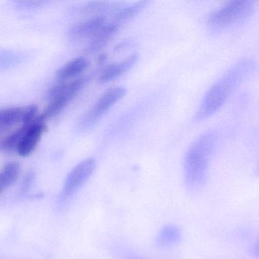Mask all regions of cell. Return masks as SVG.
<instances>
[{
    "label": "cell",
    "instance_id": "cell-1",
    "mask_svg": "<svg viewBox=\"0 0 259 259\" xmlns=\"http://www.w3.org/2000/svg\"><path fill=\"white\" fill-rule=\"evenodd\" d=\"M252 69L249 60H241L226 72L207 91L195 114L197 120H203L214 114L228 99L233 90L242 82Z\"/></svg>",
    "mask_w": 259,
    "mask_h": 259
},
{
    "label": "cell",
    "instance_id": "cell-2",
    "mask_svg": "<svg viewBox=\"0 0 259 259\" xmlns=\"http://www.w3.org/2000/svg\"><path fill=\"white\" fill-rule=\"evenodd\" d=\"M217 142L216 133L209 132L195 141L188 150L184 161L185 181L190 189H197L205 183L209 160Z\"/></svg>",
    "mask_w": 259,
    "mask_h": 259
},
{
    "label": "cell",
    "instance_id": "cell-3",
    "mask_svg": "<svg viewBox=\"0 0 259 259\" xmlns=\"http://www.w3.org/2000/svg\"><path fill=\"white\" fill-rule=\"evenodd\" d=\"M255 3L249 0H236L229 3L212 13L207 19L209 31L220 34L246 22L254 12Z\"/></svg>",
    "mask_w": 259,
    "mask_h": 259
},
{
    "label": "cell",
    "instance_id": "cell-4",
    "mask_svg": "<svg viewBox=\"0 0 259 259\" xmlns=\"http://www.w3.org/2000/svg\"><path fill=\"white\" fill-rule=\"evenodd\" d=\"M87 78H80L69 82L61 81L53 86L48 95L51 101L39 118L46 122L48 119L58 116L70 101L82 90L88 82Z\"/></svg>",
    "mask_w": 259,
    "mask_h": 259
},
{
    "label": "cell",
    "instance_id": "cell-5",
    "mask_svg": "<svg viewBox=\"0 0 259 259\" xmlns=\"http://www.w3.org/2000/svg\"><path fill=\"white\" fill-rule=\"evenodd\" d=\"M126 94V89L122 87L113 88L104 92L91 110L80 122V128L88 130L96 125L103 116L122 99Z\"/></svg>",
    "mask_w": 259,
    "mask_h": 259
},
{
    "label": "cell",
    "instance_id": "cell-6",
    "mask_svg": "<svg viewBox=\"0 0 259 259\" xmlns=\"http://www.w3.org/2000/svg\"><path fill=\"white\" fill-rule=\"evenodd\" d=\"M96 166L95 159L88 158L72 168L65 179L62 190L63 196L68 198L75 195L89 181L95 172Z\"/></svg>",
    "mask_w": 259,
    "mask_h": 259
},
{
    "label": "cell",
    "instance_id": "cell-7",
    "mask_svg": "<svg viewBox=\"0 0 259 259\" xmlns=\"http://www.w3.org/2000/svg\"><path fill=\"white\" fill-rule=\"evenodd\" d=\"M38 107L32 105L0 110V132L19 123L27 124L36 119Z\"/></svg>",
    "mask_w": 259,
    "mask_h": 259
},
{
    "label": "cell",
    "instance_id": "cell-8",
    "mask_svg": "<svg viewBox=\"0 0 259 259\" xmlns=\"http://www.w3.org/2000/svg\"><path fill=\"white\" fill-rule=\"evenodd\" d=\"M47 128L46 122L37 116L28 123V128L16 151L21 157H28L37 148Z\"/></svg>",
    "mask_w": 259,
    "mask_h": 259
},
{
    "label": "cell",
    "instance_id": "cell-9",
    "mask_svg": "<svg viewBox=\"0 0 259 259\" xmlns=\"http://www.w3.org/2000/svg\"><path fill=\"white\" fill-rule=\"evenodd\" d=\"M105 20L104 16H98L88 20L78 22L69 29V35L74 39L92 37L105 25Z\"/></svg>",
    "mask_w": 259,
    "mask_h": 259
},
{
    "label": "cell",
    "instance_id": "cell-10",
    "mask_svg": "<svg viewBox=\"0 0 259 259\" xmlns=\"http://www.w3.org/2000/svg\"><path fill=\"white\" fill-rule=\"evenodd\" d=\"M119 28V27L113 22L104 25L91 37V40L86 47L85 52L88 54H95L101 51L113 38Z\"/></svg>",
    "mask_w": 259,
    "mask_h": 259
},
{
    "label": "cell",
    "instance_id": "cell-11",
    "mask_svg": "<svg viewBox=\"0 0 259 259\" xmlns=\"http://www.w3.org/2000/svg\"><path fill=\"white\" fill-rule=\"evenodd\" d=\"M139 54H134L121 63L110 65L104 69L99 77L101 83H107L116 79L118 77L128 72L139 60Z\"/></svg>",
    "mask_w": 259,
    "mask_h": 259
},
{
    "label": "cell",
    "instance_id": "cell-12",
    "mask_svg": "<svg viewBox=\"0 0 259 259\" xmlns=\"http://www.w3.org/2000/svg\"><path fill=\"white\" fill-rule=\"evenodd\" d=\"M87 60L83 57L73 59L62 66L57 72V78L60 81H65L75 78L87 69Z\"/></svg>",
    "mask_w": 259,
    "mask_h": 259
},
{
    "label": "cell",
    "instance_id": "cell-13",
    "mask_svg": "<svg viewBox=\"0 0 259 259\" xmlns=\"http://www.w3.org/2000/svg\"><path fill=\"white\" fill-rule=\"evenodd\" d=\"M148 4V1H139L130 4L126 7H121L119 10L115 12L114 18H113V23L116 24L118 26L120 27L122 24L128 22L130 19L134 18L136 15L139 14Z\"/></svg>",
    "mask_w": 259,
    "mask_h": 259
},
{
    "label": "cell",
    "instance_id": "cell-14",
    "mask_svg": "<svg viewBox=\"0 0 259 259\" xmlns=\"http://www.w3.org/2000/svg\"><path fill=\"white\" fill-rule=\"evenodd\" d=\"M182 232L180 227L174 224L164 226L160 229L156 238L157 245L160 247H169L180 242Z\"/></svg>",
    "mask_w": 259,
    "mask_h": 259
},
{
    "label": "cell",
    "instance_id": "cell-15",
    "mask_svg": "<svg viewBox=\"0 0 259 259\" xmlns=\"http://www.w3.org/2000/svg\"><path fill=\"white\" fill-rule=\"evenodd\" d=\"M28 123L23 124L22 126L15 130L11 134L4 137L0 140V151L11 152L17 148L19 142L22 140L28 128Z\"/></svg>",
    "mask_w": 259,
    "mask_h": 259
},
{
    "label": "cell",
    "instance_id": "cell-16",
    "mask_svg": "<svg viewBox=\"0 0 259 259\" xmlns=\"http://www.w3.org/2000/svg\"><path fill=\"white\" fill-rule=\"evenodd\" d=\"M21 169L22 166L19 162H10L4 166L0 174L2 176L4 185L7 189L13 186L17 181L21 174Z\"/></svg>",
    "mask_w": 259,
    "mask_h": 259
},
{
    "label": "cell",
    "instance_id": "cell-17",
    "mask_svg": "<svg viewBox=\"0 0 259 259\" xmlns=\"http://www.w3.org/2000/svg\"><path fill=\"white\" fill-rule=\"evenodd\" d=\"M6 189H7V188H6L5 185H4L2 176H1V174H0V195H1V194H2Z\"/></svg>",
    "mask_w": 259,
    "mask_h": 259
},
{
    "label": "cell",
    "instance_id": "cell-18",
    "mask_svg": "<svg viewBox=\"0 0 259 259\" xmlns=\"http://www.w3.org/2000/svg\"><path fill=\"white\" fill-rule=\"evenodd\" d=\"M106 60V56L104 55V54H103V55H101V57H99V60H98V62H99L100 63H104V61H105Z\"/></svg>",
    "mask_w": 259,
    "mask_h": 259
}]
</instances>
